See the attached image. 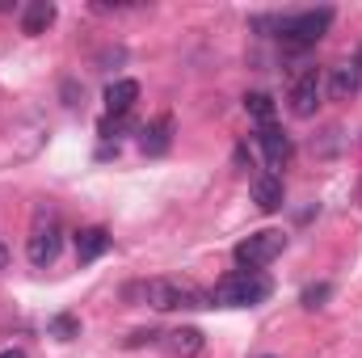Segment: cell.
<instances>
[{"label": "cell", "instance_id": "cell-1", "mask_svg": "<svg viewBox=\"0 0 362 358\" xmlns=\"http://www.w3.org/2000/svg\"><path fill=\"white\" fill-rule=\"evenodd\" d=\"M270 295H274V282L262 270H236V274H228V278L215 282L211 308H215V304H219V308H257V304H266Z\"/></svg>", "mask_w": 362, "mask_h": 358}, {"label": "cell", "instance_id": "cell-2", "mask_svg": "<svg viewBox=\"0 0 362 358\" xmlns=\"http://www.w3.org/2000/svg\"><path fill=\"white\" fill-rule=\"evenodd\" d=\"M127 295H139L144 304H152L156 312H173V308H211V295L198 291L194 282H177V278H152L139 287H127Z\"/></svg>", "mask_w": 362, "mask_h": 358}, {"label": "cell", "instance_id": "cell-3", "mask_svg": "<svg viewBox=\"0 0 362 358\" xmlns=\"http://www.w3.org/2000/svg\"><path fill=\"white\" fill-rule=\"evenodd\" d=\"M329 25H333V8L325 4V8H303V13H291V17H278V38H282V47H291V51H303V47H316L325 34H329Z\"/></svg>", "mask_w": 362, "mask_h": 358}, {"label": "cell", "instance_id": "cell-4", "mask_svg": "<svg viewBox=\"0 0 362 358\" xmlns=\"http://www.w3.org/2000/svg\"><path fill=\"white\" fill-rule=\"evenodd\" d=\"M59 249H64V228H59L55 211H38L34 232H30V241H25V258H30V266L47 270L55 258H59Z\"/></svg>", "mask_w": 362, "mask_h": 358}, {"label": "cell", "instance_id": "cell-5", "mask_svg": "<svg viewBox=\"0 0 362 358\" xmlns=\"http://www.w3.org/2000/svg\"><path fill=\"white\" fill-rule=\"evenodd\" d=\"M282 249H286V236H282L278 228H262V232L245 236V241L232 249V258H236L240 270H262V266H270Z\"/></svg>", "mask_w": 362, "mask_h": 358}, {"label": "cell", "instance_id": "cell-6", "mask_svg": "<svg viewBox=\"0 0 362 358\" xmlns=\"http://www.w3.org/2000/svg\"><path fill=\"white\" fill-rule=\"evenodd\" d=\"M320 93H325V81H320L316 68L299 72L295 85H291V97H286V101H291V114H295V118H312L316 105H320Z\"/></svg>", "mask_w": 362, "mask_h": 358}, {"label": "cell", "instance_id": "cell-7", "mask_svg": "<svg viewBox=\"0 0 362 358\" xmlns=\"http://www.w3.org/2000/svg\"><path fill=\"white\" fill-rule=\"evenodd\" d=\"M257 148L266 152V165H270V169H282V165L291 161V135H286V131H278L274 122L257 131Z\"/></svg>", "mask_w": 362, "mask_h": 358}, {"label": "cell", "instance_id": "cell-8", "mask_svg": "<svg viewBox=\"0 0 362 358\" xmlns=\"http://www.w3.org/2000/svg\"><path fill=\"white\" fill-rule=\"evenodd\" d=\"M358 89H362V72H358V64H354V59H346V64L329 68V93H333V101H350Z\"/></svg>", "mask_w": 362, "mask_h": 358}, {"label": "cell", "instance_id": "cell-9", "mask_svg": "<svg viewBox=\"0 0 362 358\" xmlns=\"http://www.w3.org/2000/svg\"><path fill=\"white\" fill-rule=\"evenodd\" d=\"M169 144H173V118H169V114H160L156 122H148V127L139 131V148H144L148 156H165Z\"/></svg>", "mask_w": 362, "mask_h": 358}, {"label": "cell", "instance_id": "cell-10", "mask_svg": "<svg viewBox=\"0 0 362 358\" xmlns=\"http://www.w3.org/2000/svg\"><path fill=\"white\" fill-rule=\"evenodd\" d=\"M160 342H165V350H169L173 358H194V354H202V346H206V337H202L194 325H185V329H169Z\"/></svg>", "mask_w": 362, "mask_h": 358}, {"label": "cell", "instance_id": "cell-11", "mask_svg": "<svg viewBox=\"0 0 362 358\" xmlns=\"http://www.w3.org/2000/svg\"><path fill=\"white\" fill-rule=\"evenodd\" d=\"M253 202L270 215V211H278L282 202H286V185H282V178L278 173H262V178L253 181Z\"/></svg>", "mask_w": 362, "mask_h": 358}, {"label": "cell", "instance_id": "cell-12", "mask_svg": "<svg viewBox=\"0 0 362 358\" xmlns=\"http://www.w3.org/2000/svg\"><path fill=\"white\" fill-rule=\"evenodd\" d=\"M105 249H110V232H105V228H81V232H76V262H81V266L97 262Z\"/></svg>", "mask_w": 362, "mask_h": 358}, {"label": "cell", "instance_id": "cell-13", "mask_svg": "<svg viewBox=\"0 0 362 358\" xmlns=\"http://www.w3.org/2000/svg\"><path fill=\"white\" fill-rule=\"evenodd\" d=\"M51 25H55V4L51 0H30L21 8V30L25 34H47Z\"/></svg>", "mask_w": 362, "mask_h": 358}, {"label": "cell", "instance_id": "cell-14", "mask_svg": "<svg viewBox=\"0 0 362 358\" xmlns=\"http://www.w3.org/2000/svg\"><path fill=\"white\" fill-rule=\"evenodd\" d=\"M139 101V85L135 81H114L105 89V114H131Z\"/></svg>", "mask_w": 362, "mask_h": 358}, {"label": "cell", "instance_id": "cell-15", "mask_svg": "<svg viewBox=\"0 0 362 358\" xmlns=\"http://www.w3.org/2000/svg\"><path fill=\"white\" fill-rule=\"evenodd\" d=\"M245 110H249V114H253L262 127H270L274 114H278V110H274V97H270V93H249V97H245Z\"/></svg>", "mask_w": 362, "mask_h": 358}, {"label": "cell", "instance_id": "cell-16", "mask_svg": "<svg viewBox=\"0 0 362 358\" xmlns=\"http://www.w3.org/2000/svg\"><path fill=\"white\" fill-rule=\"evenodd\" d=\"M127 122H131V114H105V118L97 122V131H101V139H118V135L127 131Z\"/></svg>", "mask_w": 362, "mask_h": 358}, {"label": "cell", "instance_id": "cell-17", "mask_svg": "<svg viewBox=\"0 0 362 358\" xmlns=\"http://www.w3.org/2000/svg\"><path fill=\"white\" fill-rule=\"evenodd\" d=\"M51 333H55L59 342H72V337H81V321L64 312V316H55V321H51Z\"/></svg>", "mask_w": 362, "mask_h": 358}, {"label": "cell", "instance_id": "cell-18", "mask_svg": "<svg viewBox=\"0 0 362 358\" xmlns=\"http://www.w3.org/2000/svg\"><path fill=\"white\" fill-rule=\"evenodd\" d=\"M329 295H333V287H329V282H316V287L303 291V308H325Z\"/></svg>", "mask_w": 362, "mask_h": 358}, {"label": "cell", "instance_id": "cell-19", "mask_svg": "<svg viewBox=\"0 0 362 358\" xmlns=\"http://www.w3.org/2000/svg\"><path fill=\"white\" fill-rule=\"evenodd\" d=\"M160 337H165V333H156V329H135V333L127 337V346L135 350V346H148V342H160Z\"/></svg>", "mask_w": 362, "mask_h": 358}, {"label": "cell", "instance_id": "cell-20", "mask_svg": "<svg viewBox=\"0 0 362 358\" xmlns=\"http://www.w3.org/2000/svg\"><path fill=\"white\" fill-rule=\"evenodd\" d=\"M0 358H25V350H17V346H4V350H0Z\"/></svg>", "mask_w": 362, "mask_h": 358}, {"label": "cell", "instance_id": "cell-21", "mask_svg": "<svg viewBox=\"0 0 362 358\" xmlns=\"http://www.w3.org/2000/svg\"><path fill=\"white\" fill-rule=\"evenodd\" d=\"M8 266V249H4V245H0V270Z\"/></svg>", "mask_w": 362, "mask_h": 358}, {"label": "cell", "instance_id": "cell-22", "mask_svg": "<svg viewBox=\"0 0 362 358\" xmlns=\"http://www.w3.org/2000/svg\"><path fill=\"white\" fill-rule=\"evenodd\" d=\"M354 64H358V72H362V47H358V55H354Z\"/></svg>", "mask_w": 362, "mask_h": 358}, {"label": "cell", "instance_id": "cell-23", "mask_svg": "<svg viewBox=\"0 0 362 358\" xmlns=\"http://www.w3.org/2000/svg\"><path fill=\"white\" fill-rule=\"evenodd\" d=\"M358 202H362V185H358Z\"/></svg>", "mask_w": 362, "mask_h": 358}, {"label": "cell", "instance_id": "cell-24", "mask_svg": "<svg viewBox=\"0 0 362 358\" xmlns=\"http://www.w3.org/2000/svg\"><path fill=\"white\" fill-rule=\"evenodd\" d=\"M262 358H270V354H262Z\"/></svg>", "mask_w": 362, "mask_h": 358}]
</instances>
